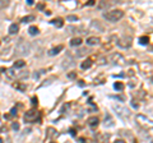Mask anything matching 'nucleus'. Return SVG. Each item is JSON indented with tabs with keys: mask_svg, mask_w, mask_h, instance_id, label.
<instances>
[{
	"mask_svg": "<svg viewBox=\"0 0 153 143\" xmlns=\"http://www.w3.org/2000/svg\"><path fill=\"white\" fill-rule=\"evenodd\" d=\"M30 51H31V44L27 42V41H24V40H20L17 44V46H15V54L17 55L26 56V55L30 54Z\"/></svg>",
	"mask_w": 153,
	"mask_h": 143,
	"instance_id": "nucleus-2",
	"label": "nucleus"
},
{
	"mask_svg": "<svg viewBox=\"0 0 153 143\" xmlns=\"http://www.w3.org/2000/svg\"><path fill=\"white\" fill-rule=\"evenodd\" d=\"M28 33H30L31 36H36V35L40 33V31H38V28L36 26H31L30 28H28Z\"/></svg>",
	"mask_w": 153,
	"mask_h": 143,
	"instance_id": "nucleus-14",
	"label": "nucleus"
},
{
	"mask_svg": "<svg viewBox=\"0 0 153 143\" xmlns=\"http://www.w3.org/2000/svg\"><path fill=\"white\" fill-rule=\"evenodd\" d=\"M91 66H92V60L91 59H87V60H84L83 63L80 64V68L84 69V70H86V69H89Z\"/></svg>",
	"mask_w": 153,
	"mask_h": 143,
	"instance_id": "nucleus-10",
	"label": "nucleus"
},
{
	"mask_svg": "<svg viewBox=\"0 0 153 143\" xmlns=\"http://www.w3.org/2000/svg\"><path fill=\"white\" fill-rule=\"evenodd\" d=\"M110 60H111V63L114 64H124V58H122L120 54H112L111 56H110Z\"/></svg>",
	"mask_w": 153,
	"mask_h": 143,
	"instance_id": "nucleus-5",
	"label": "nucleus"
},
{
	"mask_svg": "<svg viewBox=\"0 0 153 143\" xmlns=\"http://www.w3.org/2000/svg\"><path fill=\"white\" fill-rule=\"evenodd\" d=\"M18 31H19L18 24L13 23V24H10V26H9V33H10V35H15V33H18Z\"/></svg>",
	"mask_w": 153,
	"mask_h": 143,
	"instance_id": "nucleus-11",
	"label": "nucleus"
},
{
	"mask_svg": "<svg viewBox=\"0 0 153 143\" xmlns=\"http://www.w3.org/2000/svg\"><path fill=\"white\" fill-rule=\"evenodd\" d=\"M131 105H133V107H135V109H138V107H139V104H137V101H135V100H133V101H131Z\"/></svg>",
	"mask_w": 153,
	"mask_h": 143,
	"instance_id": "nucleus-28",
	"label": "nucleus"
},
{
	"mask_svg": "<svg viewBox=\"0 0 153 143\" xmlns=\"http://www.w3.org/2000/svg\"><path fill=\"white\" fill-rule=\"evenodd\" d=\"M31 101H32V105H33V106H37V102H38L37 97H32V100H31Z\"/></svg>",
	"mask_w": 153,
	"mask_h": 143,
	"instance_id": "nucleus-25",
	"label": "nucleus"
},
{
	"mask_svg": "<svg viewBox=\"0 0 153 143\" xmlns=\"http://www.w3.org/2000/svg\"><path fill=\"white\" fill-rule=\"evenodd\" d=\"M0 143H3V139H1V138H0Z\"/></svg>",
	"mask_w": 153,
	"mask_h": 143,
	"instance_id": "nucleus-36",
	"label": "nucleus"
},
{
	"mask_svg": "<svg viewBox=\"0 0 153 143\" xmlns=\"http://www.w3.org/2000/svg\"><path fill=\"white\" fill-rule=\"evenodd\" d=\"M0 45H1V42H0Z\"/></svg>",
	"mask_w": 153,
	"mask_h": 143,
	"instance_id": "nucleus-37",
	"label": "nucleus"
},
{
	"mask_svg": "<svg viewBox=\"0 0 153 143\" xmlns=\"http://www.w3.org/2000/svg\"><path fill=\"white\" fill-rule=\"evenodd\" d=\"M37 8H38V9H44V4H38Z\"/></svg>",
	"mask_w": 153,
	"mask_h": 143,
	"instance_id": "nucleus-32",
	"label": "nucleus"
},
{
	"mask_svg": "<svg viewBox=\"0 0 153 143\" xmlns=\"http://www.w3.org/2000/svg\"><path fill=\"white\" fill-rule=\"evenodd\" d=\"M28 76H30V74H28V72L26 70V72H19V73L15 76V78H17V79H24V78H27Z\"/></svg>",
	"mask_w": 153,
	"mask_h": 143,
	"instance_id": "nucleus-15",
	"label": "nucleus"
},
{
	"mask_svg": "<svg viewBox=\"0 0 153 143\" xmlns=\"http://www.w3.org/2000/svg\"><path fill=\"white\" fill-rule=\"evenodd\" d=\"M24 65H26V62H24V60H22V59H19V60H17V62L14 63L13 68H14V69H15V68H23Z\"/></svg>",
	"mask_w": 153,
	"mask_h": 143,
	"instance_id": "nucleus-16",
	"label": "nucleus"
},
{
	"mask_svg": "<svg viewBox=\"0 0 153 143\" xmlns=\"http://www.w3.org/2000/svg\"><path fill=\"white\" fill-rule=\"evenodd\" d=\"M117 45L122 49H128L131 46V37H128V36H124L122 38H120L117 41Z\"/></svg>",
	"mask_w": 153,
	"mask_h": 143,
	"instance_id": "nucleus-4",
	"label": "nucleus"
},
{
	"mask_svg": "<svg viewBox=\"0 0 153 143\" xmlns=\"http://www.w3.org/2000/svg\"><path fill=\"white\" fill-rule=\"evenodd\" d=\"M139 42H140L142 45H148V44H149V37H148V36H142V37L139 38Z\"/></svg>",
	"mask_w": 153,
	"mask_h": 143,
	"instance_id": "nucleus-17",
	"label": "nucleus"
},
{
	"mask_svg": "<svg viewBox=\"0 0 153 143\" xmlns=\"http://www.w3.org/2000/svg\"><path fill=\"white\" fill-rule=\"evenodd\" d=\"M102 16H103V18L106 21L115 23V22L120 21L122 17H124V12L120 10V9H114V10H110V12H103Z\"/></svg>",
	"mask_w": 153,
	"mask_h": 143,
	"instance_id": "nucleus-1",
	"label": "nucleus"
},
{
	"mask_svg": "<svg viewBox=\"0 0 153 143\" xmlns=\"http://www.w3.org/2000/svg\"><path fill=\"white\" fill-rule=\"evenodd\" d=\"M33 21H34V16H26L22 18L23 23H30V22H33Z\"/></svg>",
	"mask_w": 153,
	"mask_h": 143,
	"instance_id": "nucleus-19",
	"label": "nucleus"
},
{
	"mask_svg": "<svg viewBox=\"0 0 153 143\" xmlns=\"http://www.w3.org/2000/svg\"><path fill=\"white\" fill-rule=\"evenodd\" d=\"M51 143H54V142H51Z\"/></svg>",
	"mask_w": 153,
	"mask_h": 143,
	"instance_id": "nucleus-38",
	"label": "nucleus"
},
{
	"mask_svg": "<svg viewBox=\"0 0 153 143\" xmlns=\"http://www.w3.org/2000/svg\"><path fill=\"white\" fill-rule=\"evenodd\" d=\"M88 5H94V0H91V1L88 3Z\"/></svg>",
	"mask_w": 153,
	"mask_h": 143,
	"instance_id": "nucleus-34",
	"label": "nucleus"
},
{
	"mask_svg": "<svg viewBox=\"0 0 153 143\" xmlns=\"http://www.w3.org/2000/svg\"><path fill=\"white\" fill-rule=\"evenodd\" d=\"M88 124H89V127L94 128V127H97V125L100 124V120H98L97 116H91V118L88 119Z\"/></svg>",
	"mask_w": 153,
	"mask_h": 143,
	"instance_id": "nucleus-8",
	"label": "nucleus"
},
{
	"mask_svg": "<svg viewBox=\"0 0 153 143\" xmlns=\"http://www.w3.org/2000/svg\"><path fill=\"white\" fill-rule=\"evenodd\" d=\"M51 24L56 26L58 28H61V27L64 26V23H62V19H61V18H58V19H52V21H51Z\"/></svg>",
	"mask_w": 153,
	"mask_h": 143,
	"instance_id": "nucleus-12",
	"label": "nucleus"
},
{
	"mask_svg": "<svg viewBox=\"0 0 153 143\" xmlns=\"http://www.w3.org/2000/svg\"><path fill=\"white\" fill-rule=\"evenodd\" d=\"M69 132H70V134H72L73 137H75V134H76L75 129H73V128H72V129H69Z\"/></svg>",
	"mask_w": 153,
	"mask_h": 143,
	"instance_id": "nucleus-29",
	"label": "nucleus"
},
{
	"mask_svg": "<svg viewBox=\"0 0 153 143\" xmlns=\"http://www.w3.org/2000/svg\"><path fill=\"white\" fill-rule=\"evenodd\" d=\"M88 52H91V50L87 47H82L79 50H76V56H86Z\"/></svg>",
	"mask_w": 153,
	"mask_h": 143,
	"instance_id": "nucleus-9",
	"label": "nucleus"
},
{
	"mask_svg": "<svg viewBox=\"0 0 153 143\" xmlns=\"http://www.w3.org/2000/svg\"><path fill=\"white\" fill-rule=\"evenodd\" d=\"M66 21H68V22H78L79 18L76 16H68L66 17Z\"/></svg>",
	"mask_w": 153,
	"mask_h": 143,
	"instance_id": "nucleus-21",
	"label": "nucleus"
},
{
	"mask_svg": "<svg viewBox=\"0 0 153 143\" xmlns=\"http://www.w3.org/2000/svg\"><path fill=\"white\" fill-rule=\"evenodd\" d=\"M68 78H69V79H74V78H76V73H74V72L68 73Z\"/></svg>",
	"mask_w": 153,
	"mask_h": 143,
	"instance_id": "nucleus-24",
	"label": "nucleus"
},
{
	"mask_svg": "<svg viewBox=\"0 0 153 143\" xmlns=\"http://www.w3.org/2000/svg\"><path fill=\"white\" fill-rule=\"evenodd\" d=\"M14 73V68H12V69H8L6 70V76L9 77V78H15V76L13 74Z\"/></svg>",
	"mask_w": 153,
	"mask_h": 143,
	"instance_id": "nucleus-22",
	"label": "nucleus"
},
{
	"mask_svg": "<svg viewBox=\"0 0 153 143\" xmlns=\"http://www.w3.org/2000/svg\"><path fill=\"white\" fill-rule=\"evenodd\" d=\"M100 42H101V40H100V37H97V36H92V37H88V38H87V45H89V46L98 45Z\"/></svg>",
	"mask_w": 153,
	"mask_h": 143,
	"instance_id": "nucleus-6",
	"label": "nucleus"
},
{
	"mask_svg": "<svg viewBox=\"0 0 153 143\" xmlns=\"http://www.w3.org/2000/svg\"><path fill=\"white\" fill-rule=\"evenodd\" d=\"M15 115H17V109L13 107V109L10 110V116H15Z\"/></svg>",
	"mask_w": 153,
	"mask_h": 143,
	"instance_id": "nucleus-26",
	"label": "nucleus"
},
{
	"mask_svg": "<svg viewBox=\"0 0 153 143\" xmlns=\"http://www.w3.org/2000/svg\"><path fill=\"white\" fill-rule=\"evenodd\" d=\"M12 128H13L14 130H18V129H19V124H18V123H13V124H12Z\"/></svg>",
	"mask_w": 153,
	"mask_h": 143,
	"instance_id": "nucleus-27",
	"label": "nucleus"
},
{
	"mask_svg": "<svg viewBox=\"0 0 153 143\" xmlns=\"http://www.w3.org/2000/svg\"><path fill=\"white\" fill-rule=\"evenodd\" d=\"M23 119H24V121H27V123L36 121V120L38 119V112H37L36 109H31V110H28V111H26Z\"/></svg>",
	"mask_w": 153,
	"mask_h": 143,
	"instance_id": "nucleus-3",
	"label": "nucleus"
},
{
	"mask_svg": "<svg viewBox=\"0 0 153 143\" xmlns=\"http://www.w3.org/2000/svg\"><path fill=\"white\" fill-rule=\"evenodd\" d=\"M79 86L83 87V86H84V82H83V80H79Z\"/></svg>",
	"mask_w": 153,
	"mask_h": 143,
	"instance_id": "nucleus-33",
	"label": "nucleus"
},
{
	"mask_svg": "<svg viewBox=\"0 0 153 143\" xmlns=\"http://www.w3.org/2000/svg\"><path fill=\"white\" fill-rule=\"evenodd\" d=\"M97 6H98V9H107V8L110 6V4H108L107 1H102V3H100Z\"/></svg>",
	"mask_w": 153,
	"mask_h": 143,
	"instance_id": "nucleus-20",
	"label": "nucleus"
},
{
	"mask_svg": "<svg viewBox=\"0 0 153 143\" xmlns=\"http://www.w3.org/2000/svg\"><path fill=\"white\" fill-rule=\"evenodd\" d=\"M115 143H126V142H125L124 139H116V141H115Z\"/></svg>",
	"mask_w": 153,
	"mask_h": 143,
	"instance_id": "nucleus-30",
	"label": "nucleus"
},
{
	"mask_svg": "<svg viewBox=\"0 0 153 143\" xmlns=\"http://www.w3.org/2000/svg\"><path fill=\"white\" fill-rule=\"evenodd\" d=\"M62 49H64V46H62V45H59V46H56V47L51 49V50L48 51V55H50V56H55V55H58V54L60 52Z\"/></svg>",
	"mask_w": 153,
	"mask_h": 143,
	"instance_id": "nucleus-7",
	"label": "nucleus"
},
{
	"mask_svg": "<svg viewBox=\"0 0 153 143\" xmlns=\"http://www.w3.org/2000/svg\"><path fill=\"white\" fill-rule=\"evenodd\" d=\"M27 4L28 5H33V0H27Z\"/></svg>",
	"mask_w": 153,
	"mask_h": 143,
	"instance_id": "nucleus-31",
	"label": "nucleus"
},
{
	"mask_svg": "<svg viewBox=\"0 0 153 143\" xmlns=\"http://www.w3.org/2000/svg\"><path fill=\"white\" fill-rule=\"evenodd\" d=\"M79 142H80V143H86V141H84L83 138H80V139H79Z\"/></svg>",
	"mask_w": 153,
	"mask_h": 143,
	"instance_id": "nucleus-35",
	"label": "nucleus"
},
{
	"mask_svg": "<svg viewBox=\"0 0 153 143\" xmlns=\"http://www.w3.org/2000/svg\"><path fill=\"white\" fill-rule=\"evenodd\" d=\"M80 44H82V38L80 37H74L70 41V46H79Z\"/></svg>",
	"mask_w": 153,
	"mask_h": 143,
	"instance_id": "nucleus-13",
	"label": "nucleus"
},
{
	"mask_svg": "<svg viewBox=\"0 0 153 143\" xmlns=\"http://www.w3.org/2000/svg\"><path fill=\"white\" fill-rule=\"evenodd\" d=\"M124 83H121V82H116V83H114V88L116 90V91H122L124 90Z\"/></svg>",
	"mask_w": 153,
	"mask_h": 143,
	"instance_id": "nucleus-18",
	"label": "nucleus"
},
{
	"mask_svg": "<svg viewBox=\"0 0 153 143\" xmlns=\"http://www.w3.org/2000/svg\"><path fill=\"white\" fill-rule=\"evenodd\" d=\"M15 88H17V90H19V91H26V88H27V87H26L24 84H15Z\"/></svg>",
	"mask_w": 153,
	"mask_h": 143,
	"instance_id": "nucleus-23",
	"label": "nucleus"
}]
</instances>
